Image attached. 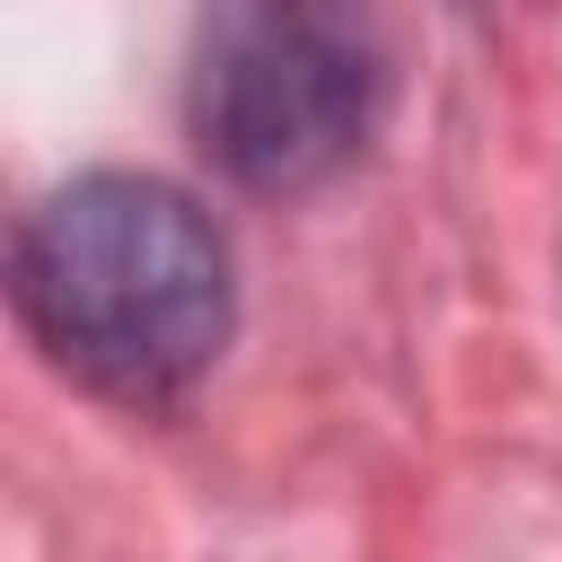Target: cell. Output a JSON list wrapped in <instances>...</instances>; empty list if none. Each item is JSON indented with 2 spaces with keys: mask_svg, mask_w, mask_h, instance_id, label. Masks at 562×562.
Returning a JSON list of instances; mask_svg holds the SVG:
<instances>
[{
  "mask_svg": "<svg viewBox=\"0 0 562 562\" xmlns=\"http://www.w3.org/2000/svg\"><path fill=\"white\" fill-rule=\"evenodd\" d=\"M26 334L114 404H176L237 325V281L211 211L158 176H70L9 246Z\"/></svg>",
  "mask_w": 562,
  "mask_h": 562,
  "instance_id": "obj_1",
  "label": "cell"
},
{
  "mask_svg": "<svg viewBox=\"0 0 562 562\" xmlns=\"http://www.w3.org/2000/svg\"><path fill=\"white\" fill-rule=\"evenodd\" d=\"M378 44L334 9H220L193 35V149L246 193H307L342 176L378 123Z\"/></svg>",
  "mask_w": 562,
  "mask_h": 562,
  "instance_id": "obj_2",
  "label": "cell"
}]
</instances>
